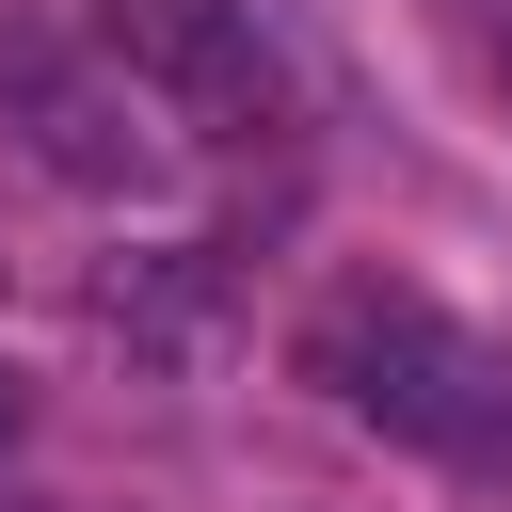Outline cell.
I'll use <instances>...</instances> for the list:
<instances>
[{
	"mask_svg": "<svg viewBox=\"0 0 512 512\" xmlns=\"http://www.w3.org/2000/svg\"><path fill=\"white\" fill-rule=\"evenodd\" d=\"M304 384L352 432H384L448 480H512V352L480 320H448L432 288H400V272H336L304 304Z\"/></svg>",
	"mask_w": 512,
	"mask_h": 512,
	"instance_id": "1",
	"label": "cell"
},
{
	"mask_svg": "<svg viewBox=\"0 0 512 512\" xmlns=\"http://www.w3.org/2000/svg\"><path fill=\"white\" fill-rule=\"evenodd\" d=\"M96 64L176 144H272L288 128V48L256 32V0H96Z\"/></svg>",
	"mask_w": 512,
	"mask_h": 512,
	"instance_id": "2",
	"label": "cell"
},
{
	"mask_svg": "<svg viewBox=\"0 0 512 512\" xmlns=\"http://www.w3.org/2000/svg\"><path fill=\"white\" fill-rule=\"evenodd\" d=\"M16 112H32V160L80 176V192H144V176H160V144H144L160 112H144L112 64H96V80H80V64H16Z\"/></svg>",
	"mask_w": 512,
	"mask_h": 512,
	"instance_id": "3",
	"label": "cell"
},
{
	"mask_svg": "<svg viewBox=\"0 0 512 512\" xmlns=\"http://www.w3.org/2000/svg\"><path fill=\"white\" fill-rule=\"evenodd\" d=\"M432 16L464 32V64H480V80H496V112H512V0H432Z\"/></svg>",
	"mask_w": 512,
	"mask_h": 512,
	"instance_id": "4",
	"label": "cell"
},
{
	"mask_svg": "<svg viewBox=\"0 0 512 512\" xmlns=\"http://www.w3.org/2000/svg\"><path fill=\"white\" fill-rule=\"evenodd\" d=\"M16 432H32V384H16V368H0V448H16Z\"/></svg>",
	"mask_w": 512,
	"mask_h": 512,
	"instance_id": "5",
	"label": "cell"
}]
</instances>
